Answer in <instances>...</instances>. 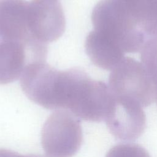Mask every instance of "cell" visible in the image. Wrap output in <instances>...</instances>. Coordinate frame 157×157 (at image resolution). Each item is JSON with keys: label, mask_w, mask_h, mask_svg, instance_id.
I'll use <instances>...</instances> for the list:
<instances>
[{"label": "cell", "mask_w": 157, "mask_h": 157, "mask_svg": "<svg viewBox=\"0 0 157 157\" xmlns=\"http://www.w3.org/2000/svg\"><path fill=\"white\" fill-rule=\"evenodd\" d=\"M91 78L78 68L58 71L45 61L29 64L20 77L21 88L33 102L47 109L65 110L81 118Z\"/></svg>", "instance_id": "cell-1"}, {"label": "cell", "mask_w": 157, "mask_h": 157, "mask_svg": "<svg viewBox=\"0 0 157 157\" xmlns=\"http://www.w3.org/2000/svg\"><path fill=\"white\" fill-rule=\"evenodd\" d=\"M91 21L124 53L140 52L157 37V0H101L93 10Z\"/></svg>", "instance_id": "cell-2"}, {"label": "cell", "mask_w": 157, "mask_h": 157, "mask_svg": "<svg viewBox=\"0 0 157 157\" xmlns=\"http://www.w3.org/2000/svg\"><path fill=\"white\" fill-rule=\"evenodd\" d=\"M109 86L117 98L140 105H150L155 99L156 88L142 63L124 58L111 71Z\"/></svg>", "instance_id": "cell-3"}, {"label": "cell", "mask_w": 157, "mask_h": 157, "mask_svg": "<svg viewBox=\"0 0 157 157\" xmlns=\"http://www.w3.org/2000/svg\"><path fill=\"white\" fill-rule=\"evenodd\" d=\"M83 140L78 119L65 110H56L45 121L41 144L47 157H72L79 150Z\"/></svg>", "instance_id": "cell-4"}, {"label": "cell", "mask_w": 157, "mask_h": 157, "mask_svg": "<svg viewBox=\"0 0 157 157\" xmlns=\"http://www.w3.org/2000/svg\"><path fill=\"white\" fill-rule=\"evenodd\" d=\"M47 55V44L37 40H3L0 42V84L15 81L29 64L45 61Z\"/></svg>", "instance_id": "cell-5"}, {"label": "cell", "mask_w": 157, "mask_h": 157, "mask_svg": "<svg viewBox=\"0 0 157 157\" xmlns=\"http://www.w3.org/2000/svg\"><path fill=\"white\" fill-rule=\"evenodd\" d=\"M28 28L33 39L47 44L63 34L66 20L58 0H31L28 7Z\"/></svg>", "instance_id": "cell-6"}, {"label": "cell", "mask_w": 157, "mask_h": 157, "mask_svg": "<svg viewBox=\"0 0 157 157\" xmlns=\"http://www.w3.org/2000/svg\"><path fill=\"white\" fill-rule=\"evenodd\" d=\"M114 98L113 108L105 120L109 131L121 140H136L142 135L146 126L142 107L130 101Z\"/></svg>", "instance_id": "cell-7"}, {"label": "cell", "mask_w": 157, "mask_h": 157, "mask_svg": "<svg viewBox=\"0 0 157 157\" xmlns=\"http://www.w3.org/2000/svg\"><path fill=\"white\" fill-rule=\"evenodd\" d=\"M28 7L25 0H0V34L3 40L34 39L28 28Z\"/></svg>", "instance_id": "cell-8"}, {"label": "cell", "mask_w": 157, "mask_h": 157, "mask_svg": "<svg viewBox=\"0 0 157 157\" xmlns=\"http://www.w3.org/2000/svg\"><path fill=\"white\" fill-rule=\"evenodd\" d=\"M85 47L92 63L105 70H112L124 58L122 51L94 30L87 36Z\"/></svg>", "instance_id": "cell-9"}, {"label": "cell", "mask_w": 157, "mask_h": 157, "mask_svg": "<svg viewBox=\"0 0 157 157\" xmlns=\"http://www.w3.org/2000/svg\"><path fill=\"white\" fill-rule=\"evenodd\" d=\"M105 157H150L147 151L139 144L121 143L112 147Z\"/></svg>", "instance_id": "cell-10"}, {"label": "cell", "mask_w": 157, "mask_h": 157, "mask_svg": "<svg viewBox=\"0 0 157 157\" xmlns=\"http://www.w3.org/2000/svg\"><path fill=\"white\" fill-rule=\"evenodd\" d=\"M0 157H44V156L38 155H33V154L21 155L10 150L0 148Z\"/></svg>", "instance_id": "cell-11"}]
</instances>
